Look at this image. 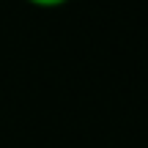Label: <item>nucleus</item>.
<instances>
[{
  "label": "nucleus",
  "instance_id": "nucleus-1",
  "mask_svg": "<svg viewBox=\"0 0 148 148\" xmlns=\"http://www.w3.org/2000/svg\"><path fill=\"white\" fill-rule=\"evenodd\" d=\"M30 5H36V8H60V5H66L69 0H27Z\"/></svg>",
  "mask_w": 148,
  "mask_h": 148
}]
</instances>
